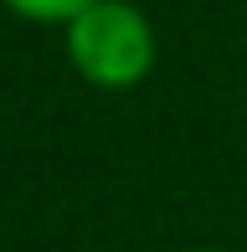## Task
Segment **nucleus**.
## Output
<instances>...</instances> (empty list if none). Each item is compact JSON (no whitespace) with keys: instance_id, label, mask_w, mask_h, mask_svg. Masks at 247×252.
Here are the masks:
<instances>
[{"instance_id":"2","label":"nucleus","mask_w":247,"mask_h":252,"mask_svg":"<svg viewBox=\"0 0 247 252\" xmlns=\"http://www.w3.org/2000/svg\"><path fill=\"white\" fill-rule=\"evenodd\" d=\"M16 10H31V16H77V10H88L93 0H10Z\"/></svg>"},{"instance_id":"1","label":"nucleus","mask_w":247,"mask_h":252,"mask_svg":"<svg viewBox=\"0 0 247 252\" xmlns=\"http://www.w3.org/2000/svg\"><path fill=\"white\" fill-rule=\"evenodd\" d=\"M67 52L93 83H134L154 57L150 21L124 0H93L88 10L72 16Z\"/></svg>"}]
</instances>
